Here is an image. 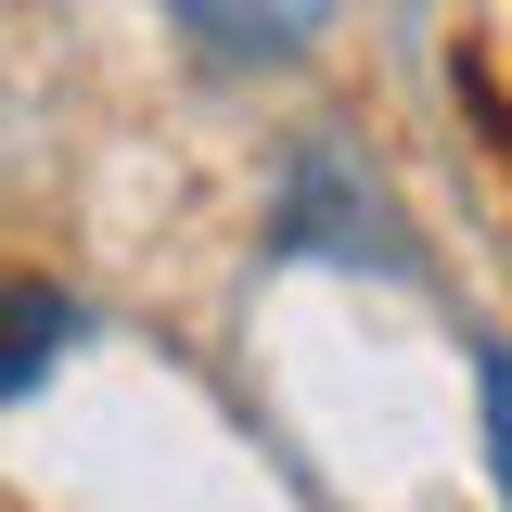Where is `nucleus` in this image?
Listing matches in <instances>:
<instances>
[{
  "label": "nucleus",
  "mask_w": 512,
  "mask_h": 512,
  "mask_svg": "<svg viewBox=\"0 0 512 512\" xmlns=\"http://www.w3.org/2000/svg\"><path fill=\"white\" fill-rule=\"evenodd\" d=\"M167 13H180L192 52H218V64H295L333 26V0H167Z\"/></svg>",
  "instance_id": "f257e3e1"
},
{
  "label": "nucleus",
  "mask_w": 512,
  "mask_h": 512,
  "mask_svg": "<svg viewBox=\"0 0 512 512\" xmlns=\"http://www.w3.org/2000/svg\"><path fill=\"white\" fill-rule=\"evenodd\" d=\"M320 244H384V231H372V192L346 180V154H308L295 192H282V256H320Z\"/></svg>",
  "instance_id": "f03ea898"
},
{
  "label": "nucleus",
  "mask_w": 512,
  "mask_h": 512,
  "mask_svg": "<svg viewBox=\"0 0 512 512\" xmlns=\"http://www.w3.org/2000/svg\"><path fill=\"white\" fill-rule=\"evenodd\" d=\"M64 346H77V295L64 282H0V397H26Z\"/></svg>",
  "instance_id": "7ed1b4c3"
},
{
  "label": "nucleus",
  "mask_w": 512,
  "mask_h": 512,
  "mask_svg": "<svg viewBox=\"0 0 512 512\" xmlns=\"http://www.w3.org/2000/svg\"><path fill=\"white\" fill-rule=\"evenodd\" d=\"M474 410H487V474L512 500V346H474Z\"/></svg>",
  "instance_id": "20e7f679"
}]
</instances>
